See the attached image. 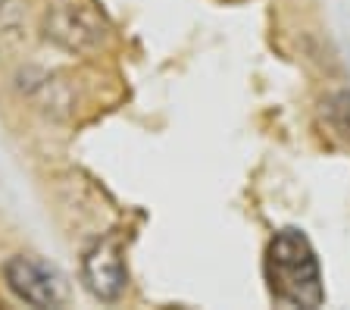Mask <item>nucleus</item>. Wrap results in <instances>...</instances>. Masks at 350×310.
<instances>
[{
  "instance_id": "obj_1",
  "label": "nucleus",
  "mask_w": 350,
  "mask_h": 310,
  "mask_svg": "<svg viewBox=\"0 0 350 310\" xmlns=\"http://www.w3.org/2000/svg\"><path fill=\"white\" fill-rule=\"evenodd\" d=\"M266 282L269 295L284 307H319L325 301L319 260L304 232H275L266 251Z\"/></svg>"
},
{
  "instance_id": "obj_2",
  "label": "nucleus",
  "mask_w": 350,
  "mask_h": 310,
  "mask_svg": "<svg viewBox=\"0 0 350 310\" xmlns=\"http://www.w3.org/2000/svg\"><path fill=\"white\" fill-rule=\"evenodd\" d=\"M3 276H7V285L13 288V295H19L31 307H59L66 298L63 276L44 260L29 257V254H19L10 260L3 266Z\"/></svg>"
},
{
  "instance_id": "obj_3",
  "label": "nucleus",
  "mask_w": 350,
  "mask_h": 310,
  "mask_svg": "<svg viewBox=\"0 0 350 310\" xmlns=\"http://www.w3.org/2000/svg\"><path fill=\"white\" fill-rule=\"evenodd\" d=\"M81 276H85L88 292L100 301H116L122 295L129 285V270L122 263V248L116 238H103L85 254Z\"/></svg>"
},
{
  "instance_id": "obj_4",
  "label": "nucleus",
  "mask_w": 350,
  "mask_h": 310,
  "mask_svg": "<svg viewBox=\"0 0 350 310\" xmlns=\"http://www.w3.org/2000/svg\"><path fill=\"white\" fill-rule=\"evenodd\" d=\"M322 119L338 138L350 141V91H335L322 101Z\"/></svg>"
}]
</instances>
